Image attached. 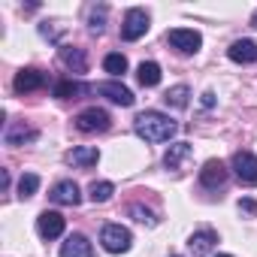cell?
<instances>
[{
	"label": "cell",
	"mask_w": 257,
	"mask_h": 257,
	"mask_svg": "<svg viewBox=\"0 0 257 257\" xmlns=\"http://www.w3.org/2000/svg\"><path fill=\"white\" fill-rule=\"evenodd\" d=\"M103 70H106L112 79H118V76H124V73H127V58H124L121 52H112V55H106V58H103Z\"/></svg>",
	"instance_id": "21"
},
{
	"label": "cell",
	"mask_w": 257,
	"mask_h": 257,
	"mask_svg": "<svg viewBox=\"0 0 257 257\" xmlns=\"http://www.w3.org/2000/svg\"><path fill=\"white\" fill-rule=\"evenodd\" d=\"M227 58L236 61V64H254L257 61V43L254 40H236L227 49Z\"/></svg>",
	"instance_id": "18"
},
{
	"label": "cell",
	"mask_w": 257,
	"mask_h": 257,
	"mask_svg": "<svg viewBox=\"0 0 257 257\" xmlns=\"http://www.w3.org/2000/svg\"><path fill=\"white\" fill-rule=\"evenodd\" d=\"M61 257H94V245L82 233H70L61 242Z\"/></svg>",
	"instance_id": "14"
},
{
	"label": "cell",
	"mask_w": 257,
	"mask_h": 257,
	"mask_svg": "<svg viewBox=\"0 0 257 257\" xmlns=\"http://www.w3.org/2000/svg\"><path fill=\"white\" fill-rule=\"evenodd\" d=\"M64 227H67V221H64V215L61 212H40V218H37V230H40V236L43 239H58L61 233H64Z\"/></svg>",
	"instance_id": "13"
},
{
	"label": "cell",
	"mask_w": 257,
	"mask_h": 257,
	"mask_svg": "<svg viewBox=\"0 0 257 257\" xmlns=\"http://www.w3.org/2000/svg\"><path fill=\"white\" fill-rule=\"evenodd\" d=\"M127 215H131L134 221H140V224H146V227H155V224H158V215H155L152 209H146L143 203H131Z\"/></svg>",
	"instance_id": "23"
},
{
	"label": "cell",
	"mask_w": 257,
	"mask_h": 257,
	"mask_svg": "<svg viewBox=\"0 0 257 257\" xmlns=\"http://www.w3.org/2000/svg\"><path fill=\"white\" fill-rule=\"evenodd\" d=\"M218 257H230V254H218Z\"/></svg>",
	"instance_id": "30"
},
{
	"label": "cell",
	"mask_w": 257,
	"mask_h": 257,
	"mask_svg": "<svg viewBox=\"0 0 257 257\" xmlns=\"http://www.w3.org/2000/svg\"><path fill=\"white\" fill-rule=\"evenodd\" d=\"M170 257H182V254H170Z\"/></svg>",
	"instance_id": "31"
},
{
	"label": "cell",
	"mask_w": 257,
	"mask_h": 257,
	"mask_svg": "<svg viewBox=\"0 0 257 257\" xmlns=\"http://www.w3.org/2000/svg\"><path fill=\"white\" fill-rule=\"evenodd\" d=\"M251 28H257V13H254V16H251Z\"/></svg>",
	"instance_id": "29"
},
{
	"label": "cell",
	"mask_w": 257,
	"mask_h": 257,
	"mask_svg": "<svg viewBox=\"0 0 257 257\" xmlns=\"http://www.w3.org/2000/svg\"><path fill=\"white\" fill-rule=\"evenodd\" d=\"M91 91L94 94H100V97H106V100H112V103H118V106H134V91L131 88H124L121 82H97V85H91Z\"/></svg>",
	"instance_id": "6"
},
{
	"label": "cell",
	"mask_w": 257,
	"mask_h": 257,
	"mask_svg": "<svg viewBox=\"0 0 257 257\" xmlns=\"http://www.w3.org/2000/svg\"><path fill=\"white\" fill-rule=\"evenodd\" d=\"M239 209L248 212V215H254V212H257V203H254V200H239Z\"/></svg>",
	"instance_id": "27"
},
{
	"label": "cell",
	"mask_w": 257,
	"mask_h": 257,
	"mask_svg": "<svg viewBox=\"0 0 257 257\" xmlns=\"http://www.w3.org/2000/svg\"><path fill=\"white\" fill-rule=\"evenodd\" d=\"M100 242H103V248H106L109 254H124L127 248H131L134 236H131V230L121 227V224H106V227L100 230Z\"/></svg>",
	"instance_id": "4"
},
{
	"label": "cell",
	"mask_w": 257,
	"mask_h": 257,
	"mask_svg": "<svg viewBox=\"0 0 257 257\" xmlns=\"http://www.w3.org/2000/svg\"><path fill=\"white\" fill-rule=\"evenodd\" d=\"M37 140H40V131H37V127H31V124H25V121H13L7 131H4V143L13 146V149L31 146V143H37Z\"/></svg>",
	"instance_id": "7"
},
{
	"label": "cell",
	"mask_w": 257,
	"mask_h": 257,
	"mask_svg": "<svg viewBox=\"0 0 257 257\" xmlns=\"http://www.w3.org/2000/svg\"><path fill=\"white\" fill-rule=\"evenodd\" d=\"M46 82H49V79H46V73H43V70H37V67H28V70L16 73V82H13V88H16V94H31V91H40Z\"/></svg>",
	"instance_id": "12"
},
{
	"label": "cell",
	"mask_w": 257,
	"mask_h": 257,
	"mask_svg": "<svg viewBox=\"0 0 257 257\" xmlns=\"http://www.w3.org/2000/svg\"><path fill=\"white\" fill-rule=\"evenodd\" d=\"M233 173L242 185H257V155L251 152H236L233 155Z\"/></svg>",
	"instance_id": "9"
},
{
	"label": "cell",
	"mask_w": 257,
	"mask_h": 257,
	"mask_svg": "<svg viewBox=\"0 0 257 257\" xmlns=\"http://www.w3.org/2000/svg\"><path fill=\"white\" fill-rule=\"evenodd\" d=\"M37 188H40V176H37V173H25V176L19 179V197H22V200L34 197Z\"/></svg>",
	"instance_id": "26"
},
{
	"label": "cell",
	"mask_w": 257,
	"mask_h": 257,
	"mask_svg": "<svg viewBox=\"0 0 257 257\" xmlns=\"http://www.w3.org/2000/svg\"><path fill=\"white\" fill-rule=\"evenodd\" d=\"M85 91H91V85H82V82H76V79H61V82H55V97H58V100H79V94H85Z\"/></svg>",
	"instance_id": "19"
},
{
	"label": "cell",
	"mask_w": 257,
	"mask_h": 257,
	"mask_svg": "<svg viewBox=\"0 0 257 257\" xmlns=\"http://www.w3.org/2000/svg\"><path fill=\"white\" fill-rule=\"evenodd\" d=\"M149 34V13L134 7V10H127L124 13V22H121V40L127 43H137L140 37Z\"/></svg>",
	"instance_id": "2"
},
{
	"label": "cell",
	"mask_w": 257,
	"mask_h": 257,
	"mask_svg": "<svg viewBox=\"0 0 257 257\" xmlns=\"http://www.w3.org/2000/svg\"><path fill=\"white\" fill-rule=\"evenodd\" d=\"M76 127H79L82 134H103V131H109V127H112V118H109L106 109L88 106V109H82L76 115Z\"/></svg>",
	"instance_id": "3"
},
{
	"label": "cell",
	"mask_w": 257,
	"mask_h": 257,
	"mask_svg": "<svg viewBox=\"0 0 257 257\" xmlns=\"http://www.w3.org/2000/svg\"><path fill=\"white\" fill-rule=\"evenodd\" d=\"M215 245H218V233H215L212 227L194 230V233H191V239H188V248H191V254H194V257H209V254L215 251Z\"/></svg>",
	"instance_id": "10"
},
{
	"label": "cell",
	"mask_w": 257,
	"mask_h": 257,
	"mask_svg": "<svg viewBox=\"0 0 257 257\" xmlns=\"http://www.w3.org/2000/svg\"><path fill=\"white\" fill-rule=\"evenodd\" d=\"M112 194H115V185L112 182H94L91 191H88L91 203H106V200H112Z\"/></svg>",
	"instance_id": "25"
},
{
	"label": "cell",
	"mask_w": 257,
	"mask_h": 257,
	"mask_svg": "<svg viewBox=\"0 0 257 257\" xmlns=\"http://www.w3.org/2000/svg\"><path fill=\"white\" fill-rule=\"evenodd\" d=\"M227 167L221 164V161H206L203 164V170H200V185L203 188H209V191H218V188H224L227 185Z\"/></svg>",
	"instance_id": "11"
},
{
	"label": "cell",
	"mask_w": 257,
	"mask_h": 257,
	"mask_svg": "<svg viewBox=\"0 0 257 257\" xmlns=\"http://www.w3.org/2000/svg\"><path fill=\"white\" fill-rule=\"evenodd\" d=\"M134 131L146 143H170L179 134V124L170 115L158 112V109H146V112H140L134 118Z\"/></svg>",
	"instance_id": "1"
},
{
	"label": "cell",
	"mask_w": 257,
	"mask_h": 257,
	"mask_svg": "<svg viewBox=\"0 0 257 257\" xmlns=\"http://www.w3.org/2000/svg\"><path fill=\"white\" fill-rule=\"evenodd\" d=\"M137 79H140L143 88H155V85L161 82V67H158L155 61H143V64L137 67Z\"/></svg>",
	"instance_id": "20"
},
{
	"label": "cell",
	"mask_w": 257,
	"mask_h": 257,
	"mask_svg": "<svg viewBox=\"0 0 257 257\" xmlns=\"http://www.w3.org/2000/svg\"><path fill=\"white\" fill-rule=\"evenodd\" d=\"M188 97H191V88H188V85H176V88H170V91L164 94V100H167L173 109H185V106H188Z\"/></svg>",
	"instance_id": "22"
},
{
	"label": "cell",
	"mask_w": 257,
	"mask_h": 257,
	"mask_svg": "<svg viewBox=\"0 0 257 257\" xmlns=\"http://www.w3.org/2000/svg\"><path fill=\"white\" fill-rule=\"evenodd\" d=\"M49 197H52V203H58V206H79V203H82V194H79V185H76V182H58Z\"/></svg>",
	"instance_id": "15"
},
{
	"label": "cell",
	"mask_w": 257,
	"mask_h": 257,
	"mask_svg": "<svg viewBox=\"0 0 257 257\" xmlns=\"http://www.w3.org/2000/svg\"><path fill=\"white\" fill-rule=\"evenodd\" d=\"M106 13H109L106 4H100V7L91 10V16H88V31L91 34H103L106 31Z\"/></svg>",
	"instance_id": "24"
},
{
	"label": "cell",
	"mask_w": 257,
	"mask_h": 257,
	"mask_svg": "<svg viewBox=\"0 0 257 257\" xmlns=\"http://www.w3.org/2000/svg\"><path fill=\"white\" fill-rule=\"evenodd\" d=\"M167 43H170L176 52H182V55H197L200 46H203V37H200L197 31H191V28H173V31L167 34Z\"/></svg>",
	"instance_id": "5"
},
{
	"label": "cell",
	"mask_w": 257,
	"mask_h": 257,
	"mask_svg": "<svg viewBox=\"0 0 257 257\" xmlns=\"http://www.w3.org/2000/svg\"><path fill=\"white\" fill-rule=\"evenodd\" d=\"M97 161H100V152H97L94 146H76V149L67 152V164H70V167H79V170H88V167H94Z\"/></svg>",
	"instance_id": "16"
},
{
	"label": "cell",
	"mask_w": 257,
	"mask_h": 257,
	"mask_svg": "<svg viewBox=\"0 0 257 257\" xmlns=\"http://www.w3.org/2000/svg\"><path fill=\"white\" fill-rule=\"evenodd\" d=\"M58 58H61V64H64L67 70H73V73H88V58H85L82 49H76V46H61Z\"/></svg>",
	"instance_id": "17"
},
{
	"label": "cell",
	"mask_w": 257,
	"mask_h": 257,
	"mask_svg": "<svg viewBox=\"0 0 257 257\" xmlns=\"http://www.w3.org/2000/svg\"><path fill=\"white\" fill-rule=\"evenodd\" d=\"M191 161H194V146L191 143H173L167 149V155H164V167L167 170H176V173L188 170Z\"/></svg>",
	"instance_id": "8"
},
{
	"label": "cell",
	"mask_w": 257,
	"mask_h": 257,
	"mask_svg": "<svg viewBox=\"0 0 257 257\" xmlns=\"http://www.w3.org/2000/svg\"><path fill=\"white\" fill-rule=\"evenodd\" d=\"M200 103H203V106H206V109H212V106H215V94H212V91H206V94H203V100H200Z\"/></svg>",
	"instance_id": "28"
}]
</instances>
